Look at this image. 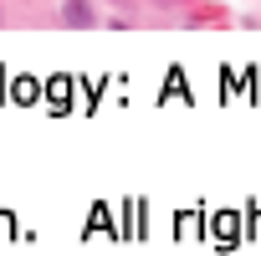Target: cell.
<instances>
[{"label":"cell","instance_id":"6da1fadb","mask_svg":"<svg viewBox=\"0 0 261 256\" xmlns=\"http://www.w3.org/2000/svg\"><path fill=\"white\" fill-rule=\"evenodd\" d=\"M62 21L67 26H92V6L87 0H62Z\"/></svg>","mask_w":261,"mask_h":256}]
</instances>
